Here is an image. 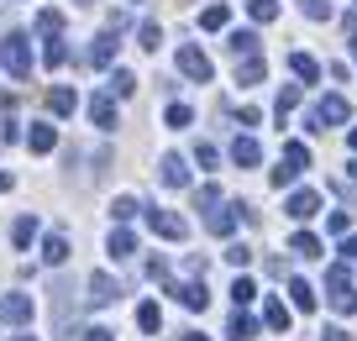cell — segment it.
<instances>
[{"instance_id": "cell-1", "label": "cell", "mask_w": 357, "mask_h": 341, "mask_svg": "<svg viewBox=\"0 0 357 341\" xmlns=\"http://www.w3.org/2000/svg\"><path fill=\"white\" fill-rule=\"evenodd\" d=\"M0 68L11 79H32V43H26V32H6L0 37Z\"/></svg>"}, {"instance_id": "cell-2", "label": "cell", "mask_w": 357, "mask_h": 341, "mask_svg": "<svg viewBox=\"0 0 357 341\" xmlns=\"http://www.w3.org/2000/svg\"><path fill=\"white\" fill-rule=\"evenodd\" d=\"M305 168H310V147L305 142H284V153H279V168H273V189H284V184H294V179L305 174Z\"/></svg>"}, {"instance_id": "cell-3", "label": "cell", "mask_w": 357, "mask_h": 341, "mask_svg": "<svg viewBox=\"0 0 357 341\" xmlns=\"http://www.w3.org/2000/svg\"><path fill=\"white\" fill-rule=\"evenodd\" d=\"M326 294H331V310H342V315H352V310H357L352 278H347V268H342V263L326 268Z\"/></svg>"}, {"instance_id": "cell-4", "label": "cell", "mask_w": 357, "mask_h": 341, "mask_svg": "<svg viewBox=\"0 0 357 341\" xmlns=\"http://www.w3.org/2000/svg\"><path fill=\"white\" fill-rule=\"evenodd\" d=\"M342 121H347V100L326 95V100H315V110L305 116V132H326V126H342Z\"/></svg>"}, {"instance_id": "cell-5", "label": "cell", "mask_w": 357, "mask_h": 341, "mask_svg": "<svg viewBox=\"0 0 357 341\" xmlns=\"http://www.w3.org/2000/svg\"><path fill=\"white\" fill-rule=\"evenodd\" d=\"M178 74L195 79V84H211V58H205L195 43H184V47H178Z\"/></svg>"}, {"instance_id": "cell-6", "label": "cell", "mask_w": 357, "mask_h": 341, "mask_svg": "<svg viewBox=\"0 0 357 341\" xmlns=\"http://www.w3.org/2000/svg\"><path fill=\"white\" fill-rule=\"evenodd\" d=\"M147 226H153L163 242H184L190 236V226H184V215H174V210H147Z\"/></svg>"}, {"instance_id": "cell-7", "label": "cell", "mask_w": 357, "mask_h": 341, "mask_svg": "<svg viewBox=\"0 0 357 341\" xmlns=\"http://www.w3.org/2000/svg\"><path fill=\"white\" fill-rule=\"evenodd\" d=\"M168 294H174L184 310H205V305H211V289H205V278H190V284H168Z\"/></svg>"}, {"instance_id": "cell-8", "label": "cell", "mask_w": 357, "mask_h": 341, "mask_svg": "<svg viewBox=\"0 0 357 341\" xmlns=\"http://www.w3.org/2000/svg\"><path fill=\"white\" fill-rule=\"evenodd\" d=\"M89 305H116V299H121V284H116L111 273H89Z\"/></svg>"}, {"instance_id": "cell-9", "label": "cell", "mask_w": 357, "mask_h": 341, "mask_svg": "<svg viewBox=\"0 0 357 341\" xmlns=\"http://www.w3.org/2000/svg\"><path fill=\"white\" fill-rule=\"evenodd\" d=\"M158 179H163L168 189H184V184H190V163H184L178 153H163V163H158Z\"/></svg>"}, {"instance_id": "cell-10", "label": "cell", "mask_w": 357, "mask_h": 341, "mask_svg": "<svg viewBox=\"0 0 357 341\" xmlns=\"http://www.w3.org/2000/svg\"><path fill=\"white\" fill-rule=\"evenodd\" d=\"M0 320H6V326H26V320H32V299L26 294H6L0 299Z\"/></svg>"}, {"instance_id": "cell-11", "label": "cell", "mask_w": 357, "mask_h": 341, "mask_svg": "<svg viewBox=\"0 0 357 341\" xmlns=\"http://www.w3.org/2000/svg\"><path fill=\"white\" fill-rule=\"evenodd\" d=\"M284 210H289V220H310L315 210H321V195H315V189H294Z\"/></svg>"}, {"instance_id": "cell-12", "label": "cell", "mask_w": 357, "mask_h": 341, "mask_svg": "<svg viewBox=\"0 0 357 341\" xmlns=\"http://www.w3.org/2000/svg\"><path fill=\"white\" fill-rule=\"evenodd\" d=\"M89 121L100 132H116V95H95L89 100Z\"/></svg>"}, {"instance_id": "cell-13", "label": "cell", "mask_w": 357, "mask_h": 341, "mask_svg": "<svg viewBox=\"0 0 357 341\" xmlns=\"http://www.w3.org/2000/svg\"><path fill=\"white\" fill-rule=\"evenodd\" d=\"M236 220H242V215H236V205H215V210H205V226H211L215 236H231V232H236Z\"/></svg>"}, {"instance_id": "cell-14", "label": "cell", "mask_w": 357, "mask_h": 341, "mask_svg": "<svg viewBox=\"0 0 357 341\" xmlns=\"http://www.w3.org/2000/svg\"><path fill=\"white\" fill-rule=\"evenodd\" d=\"M231 163H236V168H257V163H263L257 137H236V142H231Z\"/></svg>"}, {"instance_id": "cell-15", "label": "cell", "mask_w": 357, "mask_h": 341, "mask_svg": "<svg viewBox=\"0 0 357 341\" xmlns=\"http://www.w3.org/2000/svg\"><path fill=\"white\" fill-rule=\"evenodd\" d=\"M26 147H32V153H53V147H58V126H53V121H32Z\"/></svg>"}, {"instance_id": "cell-16", "label": "cell", "mask_w": 357, "mask_h": 341, "mask_svg": "<svg viewBox=\"0 0 357 341\" xmlns=\"http://www.w3.org/2000/svg\"><path fill=\"white\" fill-rule=\"evenodd\" d=\"M111 58H116V32L105 26V32L89 43V63H95V68H111Z\"/></svg>"}, {"instance_id": "cell-17", "label": "cell", "mask_w": 357, "mask_h": 341, "mask_svg": "<svg viewBox=\"0 0 357 341\" xmlns=\"http://www.w3.org/2000/svg\"><path fill=\"white\" fill-rule=\"evenodd\" d=\"M74 105H79V95L68 84H53L47 89V110H53V116H74Z\"/></svg>"}, {"instance_id": "cell-18", "label": "cell", "mask_w": 357, "mask_h": 341, "mask_svg": "<svg viewBox=\"0 0 357 341\" xmlns=\"http://www.w3.org/2000/svg\"><path fill=\"white\" fill-rule=\"evenodd\" d=\"M105 247H111V257H116V263H126V257H137V236L126 232V226H116V232H111V242H105Z\"/></svg>"}, {"instance_id": "cell-19", "label": "cell", "mask_w": 357, "mask_h": 341, "mask_svg": "<svg viewBox=\"0 0 357 341\" xmlns=\"http://www.w3.org/2000/svg\"><path fill=\"white\" fill-rule=\"evenodd\" d=\"M43 263H53V268L68 263V236H63V232H47V236H43Z\"/></svg>"}, {"instance_id": "cell-20", "label": "cell", "mask_w": 357, "mask_h": 341, "mask_svg": "<svg viewBox=\"0 0 357 341\" xmlns=\"http://www.w3.org/2000/svg\"><path fill=\"white\" fill-rule=\"evenodd\" d=\"M263 74H268V63L257 53H247L242 63H236V84H263Z\"/></svg>"}, {"instance_id": "cell-21", "label": "cell", "mask_w": 357, "mask_h": 341, "mask_svg": "<svg viewBox=\"0 0 357 341\" xmlns=\"http://www.w3.org/2000/svg\"><path fill=\"white\" fill-rule=\"evenodd\" d=\"M226 53H236V58L257 53V32H252V26H242V32H231V37H226Z\"/></svg>"}, {"instance_id": "cell-22", "label": "cell", "mask_w": 357, "mask_h": 341, "mask_svg": "<svg viewBox=\"0 0 357 341\" xmlns=\"http://www.w3.org/2000/svg\"><path fill=\"white\" fill-rule=\"evenodd\" d=\"M289 68H294V79H305V84H315V79H321V63H315L310 53H289Z\"/></svg>"}, {"instance_id": "cell-23", "label": "cell", "mask_w": 357, "mask_h": 341, "mask_svg": "<svg viewBox=\"0 0 357 341\" xmlns=\"http://www.w3.org/2000/svg\"><path fill=\"white\" fill-rule=\"evenodd\" d=\"M289 252H294V257H326V252H321V236H310V232H294V236H289Z\"/></svg>"}, {"instance_id": "cell-24", "label": "cell", "mask_w": 357, "mask_h": 341, "mask_svg": "<svg viewBox=\"0 0 357 341\" xmlns=\"http://www.w3.org/2000/svg\"><path fill=\"white\" fill-rule=\"evenodd\" d=\"M252 336H257V320L236 310V315H231V326H226V341H252Z\"/></svg>"}, {"instance_id": "cell-25", "label": "cell", "mask_w": 357, "mask_h": 341, "mask_svg": "<svg viewBox=\"0 0 357 341\" xmlns=\"http://www.w3.org/2000/svg\"><path fill=\"white\" fill-rule=\"evenodd\" d=\"M263 320H268V331H289V305H284V299H268Z\"/></svg>"}, {"instance_id": "cell-26", "label": "cell", "mask_w": 357, "mask_h": 341, "mask_svg": "<svg viewBox=\"0 0 357 341\" xmlns=\"http://www.w3.org/2000/svg\"><path fill=\"white\" fill-rule=\"evenodd\" d=\"M11 242H16V247H32V242H37V215H16Z\"/></svg>"}, {"instance_id": "cell-27", "label": "cell", "mask_w": 357, "mask_h": 341, "mask_svg": "<svg viewBox=\"0 0 357 341\" xmlns=\"http://www.w3.org/2000/svg\"><path fill=\"white\" fill-rule=\"evenodd\" d=\"M137 47L158 53V47H163V26H158V22H142V26H137Z\"/></svg>"}, {"instance_id": "cell-28", "label": "cell", "mask_w": 357, "mask_h": 341, "mask_svg": "<svg viewBox=\"0 0 357 341\" xmlns=\"http://www.w3.org/2000/svg\"><path fill=\"white\" fill-rule=\"evenodd\" d=\"M111 95H116V100L137 95V74H132V68H116V74H111Z\"/></svg>"}, {"instance_id": "cell-29", "label": "cell", "mask_w": 357, "mask_h": 341, "mask_svg": "<svg viewBox=\"0 0 357 341\" xmlns=\"http://www.w3.org/2000/svg\"><path fill=\"white\" fill-rule=\"evenodd\" d=\"M289 299H294V310H315V289L305 278H289Z\"/></svg>"}, {"instance_id": "cell-30", "label": "cell", "mask_w": 357, "mask_h": 341, "mask_svg": "<svg viewBox=\"0 0 357 341\" xmlns=\"http://www.w3.org/2000/svg\"><path fill=\"white\" fill-rule=\"evenodd\" d=\"M226 22H231V11H226V6H205V11H200V26H205V32H221Z\"/></svg>"}, {"instance_id": "cell-31", "label": "cell", "mask_w": 357, "mask_h": 341, "mask_svg": "<svg viewBox=\"0 0 357 341\" xmlns=\"http://www.w3.org/2000/svg\"><path fill=\"white\" fill-rule=\"evenodd\" d=\"M43 63H47V68H63V63H68V47H63V37H47V47H43Z\"/></svg>"}, {"instance_id": "cell-32", "label": "cell", "mask_w": 357, "mask_h": 341, "mask_svg": "<svg viewBox=\"0 0 357 341\" xmlns=\"http://www.w3.org/2000/svg\"><path fill=\"white\" fill-rule=\"evenodd\" d=\"M163 121H168V126H174V132H184V126H190V121H195V110H190V105H178V100H174V105H168V110H163Z\"/></svg>"}, {"instance_id": "cell-33", "label": "cell", "mask_w": 357, "mask_h": 341, "mask_svg": "<svg viewBox=\"0 0 357 341\" xmlns=\"http://www.w3.org/2000/svg\"><path fill=\"white\" fill-rule=\"evenodd\" d=\"M137 326H142V331H158V326H163V310H158L153 299H147V305H137Z\"/></svg>"}, {"instance_id": "cell-34", "label": "cell", "mask_w": 357, "mask_h": 341, "mask_svg": "<svg viewBox=\"0 0 357 341\" xmlns=\"http://www.w3.org/2000/svg\"><path fill=\"white\" fill-rule=\"evenodd\" d=\"M63 341H116V336H111L105 326H79V331H68Z\"/></svg>"}, {"instance_id": "cell-35", "label": "cell", "mask_w": 357, "mask_h": 341, "mask_svg": "<svg viewBox=\"0 0 357 341\" xmlns=\"http://www.w3.org/2000/svg\"><path fill=\"white\" fill-rule=\"evenodd\" d=\"M247 11H252V22H273V16H279V0H247Z\"/></svg>"}, {"instance_id": "cell-36", "label": "cell", "mask_w": 357, "mask_h": 341, "mask_svg": "<svg viewBox=\"0 0 357 341\" xmlns=\"http://www.w3.org/2000/svg\"><path fill=\"white\" fill-rule=\"evenodd\" d=\"M37 32H43V37H58V32H63V16H58V11H37Z\"/></svg>"}, {"instance_id": "cell-37", "label": "cell", "mask_w": 357, "mask_h": 341, "mask_svg": "<svg viewBox=\"0 0 357 341\" xmlns=\"http://www.w3.org/2000/svg\"><path fill=\"white\" fill-rule=\"evenodd\" d=\"M231 299H236V310L252 305V299H257V284H252V278H236V284H231Z\"/></svg>"}, {"instance_id": "cell-38", "label": "cell", "mask_w": 357, "mask_h": 341, "mask_svg": "<svg viewBox=\"0 0 357 341\" xmlns=\"http://www.w3.org/2000/svg\"><path fill=\"white\" fill-rule=\"evenodd\" d=\"M294 105H300V84H284V89H279V105H273V110H279V121L289 116Z\"/></svg>"}, {"instance_id": "cell-39", "label": "cell", "mask_w": 357, "mask_h": 341, "mask_svg": "<svg viewBox=\"0 0 357 341\" xmlns=\"http://www.w3.org/2000/svg\"><path fill=\"white\" fill-rule=\"evenodd\" d=\"M300 11L310 22H331V0H300Z\"/></svg>"}, {"instance_id": "cell-40", "label": "cell", "mask_w": 357, "mask_h": 341, "mask_svg": "<svg viewBox=\"0 0 357 341\" xmlns=\"http://www.w3.org/2000/svg\"><path fill=\"white\" fill-rule=\"evenodd\" d=\"M226 263H231V268H247V263H252V247H247V242H231V247H226Z\"/></svg>"}, {"instance_id": "cell-41", "label": "cell", "mask_w": 357, "mask_h": 341, "mask_svg": "<svg viewBox=\"0 0 357 341\" xmlns=\"http://www.w3.org/2000/svg\"><path fill=\"white\" fill-rule=\"evenodd\" d=\"M326 232H331V236H347V232H352V220H347V210H331V215H326Z\"/></svg>"}, {"instance_id": "cell-42", "label": "cell", "mask_w": 357, "mask_h": 341, "mask_svg": "<svg viewBox=\"0 0 357 341\" xmlns=\"http://www.w3.org/2000/svg\"><path fill=\"white\" fill-rule=\"evenodd\" d=\"M137 210H142V205H137L132 195H121V199H116V205H111V215H116V220H132Z\"/></svg>"}, {"instance_id": "cell-43", "label": "cell", "mask_w": 357, "mask_h": 341, "mask_svg": "<svg viewBox=\"0 0 357 341\" xmlns=\"http://www.w3.org/2000/svg\"><path fill=\"white\" fill-rule=\"evenodd\" d=\"M195 163H200V168H215V163H221V153H215L211 142H200V147H195Z\"/></svg>"}, {"instance_id": "cell-44", "label": "cell", "mask_w": 357, "mask_h": 341, "mask_svg": "<svg viewBox=\"0 0 357 341\" xmlns=\"http://www.w3.org/2000/svg\"><path fill=\"white\" fill-rule=\"evenodd\" d=\"M195 205H200V210H215V205H221V189H215V184H205L200 195H195Z\"/></svg>"}, {"instance_id": "cell-45", "label": "cell", "mask_w": 357, "mask_h": 341, "mask_svg": "<svg viewBox=\"0 0 357 341\" xmlns=\"http://www.w3.org/2000/svg\"><path fill=\"white\" fill-rule=\"evenodd\" d=\"M16 137H22V121H16V116H6V126H0V142H16Z\"/></svg>"}, {"instance_id": "cell-46", "label": "cell", "mask_w": 357, "mask_h": 341, "mask_svg": "<svg viewBox=\"0 0 357 341\" xmlns=\"http://www.w3.org/2000/svg\"><path fill=\"white\" fill-rule=\"evenodd\" d=\"M321 341H357V336H352V331H342V326H326Z\"/></svg>"}, {"instance_id": "cell-47", "label": "cell", "mask_w": 357, "mask_h": 341, "mask_svg": "<svg viewBox=\"0 0 357 341\" xmlns=\"http://www.w3.org/2000/svg\"><path fill=\"white\" fill-rule=\"evenodd\" d=\"M342 263H357V236H342Z\"/></svg>"}, {"instance_id": "cell-48", "label": "cell", "mask_w": 357, "mask_h": 341, "mask_svg": "<svg viewBox=\"0 0 357 341\" xmlns=\"http://www.w3.org/2000/svg\"><path fill=\"white\" fill-rule=\"evenodd\" d=\"M6 189H11V174H6V168H0V195H6Z\"/></svg>"}, {"instance_id": "cell-49", "label": "cell", "mask_w": 357, "mask_h": 341, "mask_svg": "<svg viewBox=\"0 0 357 341\" xmlns=\"http://www.w3.org/2000/svg\"><path fill=\"white\" fill-rule=\"evenodd\" d=\"M184 341H211V336H200V331H184Z\"/></svg>"}, {"instance_id": "cell-50", "label": "cell", "mask_w": 357, "mask_h": 341, "mask_svg": "<svg viewBox=\"0 0 357 341\" xmlns=\"http://www.w3.org/2000/svg\"><path fill=\"white\" fill-rule=\"evenodd\" d=\"M347 142H352V153H357V126H352V132H347Z\"/></svg>"}, {"instance_id": "cell-51", "label": "cell", "mask_w": 357, "mask_h": 341, "mask_svg": "<svg viewBox=\"0 0 357 341\" xmlns=\"http://www.w3.org/2000/svg\"><path fill=\"white\" fill-rule=\"evenodd\" d=\"M347 47H352V58H357V32H352V37H347Z\"/></svg>"}, {"instance_id": "cell-52", "label": "cell", "mask_w": 357, "mask_h": 341, "mask_svg": "<svg viewBox=\"0 0 357 341\" xmlns=\"http://www.w3.org/2000/svg\"><path fill=\"white\" fill-rule=\"evenodd\" d=\"M347 174H352V179H357V158H352V163H347Z\"/></svg>"}, {"instance_id": "cell-53", "label": "cell", "mask_w": 357, "mask_h": 341, "mask_svg": "<svg viewBox=\"0 0 357 341\" xmlns=\"http://www.w3.org/2000/svg\"><path fill=\"white\" fill-rule=\"evenodd\" d=\"M11 341H37V336H11Z\"/></svg>"}, {"instance_id": "cell-54", "label": "cell", "mask_w": 357, "mask_h": 341, "mask_svg": "<svg viewBox=\"0 0 357 341\" xmlns=\"http://www.w3.org/2000/svg\"><path fill=\"white\" fill-rule=\"evenodd\" d=\"M352 6H357V0H352Z\"/></svg>"}]
</instances>
